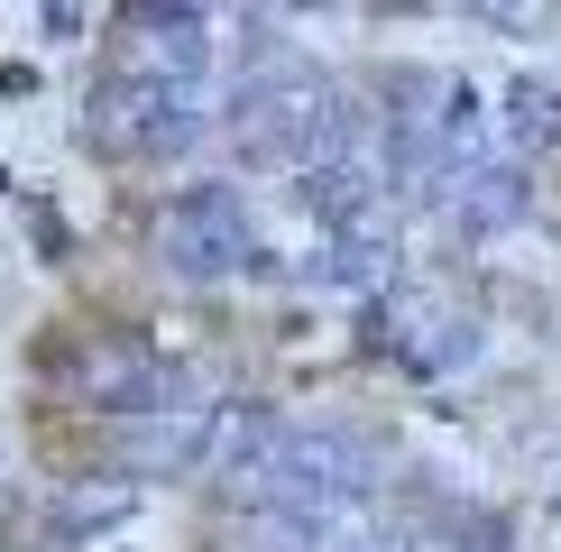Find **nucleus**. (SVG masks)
Segmentation results:
<instances>
[{"label": "nucleus", "instance_id": "1", "mask_svg": "<svg viewBox=\"0 0 561 552\" xmlns=\"http://www.w3.org/2000/svg\"><path fill=\"white\" fill-rule=\"evenodd\" d=\"M249 488L267 506H286V516H350L378 488V451L341 424H276V442H267Z\"/></svg>", "mask_w": 561, "mask_h": 552}, {"label": "nucleus", "instance_id": "2", "mask_svg": "<svg viewBox=\"0 0 561 552\" xmlns=\"http://www.w3.org/2000/svg\"><path fill=\"white\" fill-rule=\"evenodd\" d=\"M92 138L121 157H175L203 138V83L167 74H121L111 92H92Z\"/></svg>", "mask_w": 561, "mask_h": 552}, {"label": "nucleus", "instance_id": "3", "mask_svg": "<svg viewBox=\"0 0 561 552\" xmlns=\"http://www.w3.org/2000/svg\"><path fill=\"white\" fill-rule=\"evenodd\" d=\"M322 102H332V83H313L304 65H276L240 92V111H230V138H240L249 166H313V138H322Z\"/></svg>", "mask_w": 561, "mask_h": 552}, {"label": "nucleus", "instance_id": "4", "mask_svg": "<svg viewBox=\"0 0 561 552\" xmlns=\"http://www.w3.org/2000/svg\"><path fill=\"white\" fill-rule=\"evenodd\" d=\"M157 249H167L175 276H194V286H213V276H240L259 258V230H249V203L230 194V184H194V194L167 203V221H157Z\"/></svg>", "mask_w": 561, "mask_h": 552}, {"label": "nucleus", "instance_id": "5", "mask_svg": "<svg viewBox=\"0 0 561 552\" xmlns=\"http://www.w3.org/2000/svg\"><path fill=\"white\" fill-rule=\"evenodd\" d=\"M213 37H203V0H138L129 10V65L121 74H167V83H203Z\"/></svg>", "mask_w": 561, "mask_h": 552}, {"label": "nucleus", "instance_id": "6", "mask_svg": "<svg viewBox=\"0 0 561 552\" xmlns=\"http://www.w3.org/2000/svg\"><path fill=\"white\" fill-rule=\"evenodd\" d=\"M83 396L102 414H157V405H184V378H167L138 341H92L83 350Z\"/></svg>", "mask_w": 561, "mask_h": 552}, {"label": "nucleus", "instance_id": "7", "mask_svg": "<svg viewBox=\"0 0 561 552\" xmlns=\"http://www.w3.org/2000/svg\"><path fill=\"white\" fill-rule=\"evenodd\" d=\"M442 203H451V221L470 230V240H488V230H516L534 194H525V166H516V157H470Z\"/></svg>", "mask_w": 561, "mask_h": 552}, {"label": "nucleus", "instance_id": "8", "mask_svg": "<svg viewBox=\"0 0 561 552\" xmlns=\"http://www.w3.org/2000/svg\"><path fill=\"white\" fill-rule=\"evenodd\" d=\"M267 442H276V414H267V405H213V414H203V470L230 479V488L259 479Z\"/></svg>", "mask_w": 561, "mask_h": 552}, {"label": "nucleus", "instance_id": "9", "mask_svg": "<svg viewBox=\"0 0 561 552\" xmlns=\"http://www.w3.org/2000/svg\"><path fill=\"white\" fill-rule=\"evenodd\" d=\"M203 414L213 405H157V414H129V470H203Z\"/></svg>", "mask_w": 561, "mask_h": 552}, {"label": "nucleus", "instance_id": "10", "mask_svg": "<svg viewBox=\"0 0 561 552\" xmlns=\"http://www.w3.org/2000/svg\"><path fill=\"white\" fill-rule=\"evenodd\" d=\"M387 258H396V230H387V212L378 221H350V230H332V249H322V286H350V295H359V286H378V276H387Z\"/></svg>", "mask_w": 561, "mask_h": 552}, {"label": "nucleus", "instance_id": "11", "mask_svg": "<svg viewBox=\"0 0 561 552\" xmlns=\"http://www.w3.org/2000/svg\"><path fill=\"white\" fill-rule=\"evenodd\" d=\"M506 138H516L525 157L552 148V138H561V92L552 83H516V92H506Z\"/></svg>", "mask_w": 561, "mask_h": 552}, {"label": "nucleus", "instance_id": "12", "mask_svg": "<svg viewBox=\"0 0 561 552\" xmlns=\"http://www.w3.org/2000/svg\"><path fill=\"white\" fill-rule=\"evenodd\" d=\"M479 19H497V28H534V19H543V0H479Z\"/></svg>", "mask_w": 561, "mask_h": 552}]
</instances>
